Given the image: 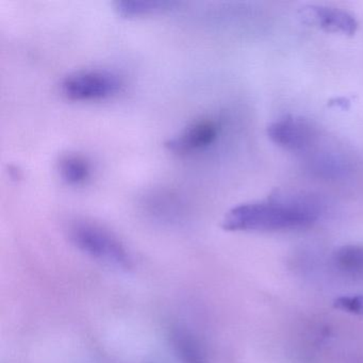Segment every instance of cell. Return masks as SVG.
<instances>
[{"instance_id":"obj_1","label":"cell","mask_w":363,"mask_h":363,"mask_svg":"<svg viewBox=\"0 0 363 363\" xmlns=\"http://www.w3.org/2000/svg\"><path fill=\"white\" fill-rule=\"evenodd\" d=\"M320 218V208L307 199L242 203L229 210L222 227L227 231H277L306 228Z\"/></svg>"},{"instance_id":"obj_2","label":"cell","mask_w":363,"mask_h":363,"mask_svg":"<svg viewBox=\"0 0 363 363\" xmlns=\"http://www.w3.org/2000/svg\"><path fill=\"white\" fill-rule=\"evenodd\" d=\"M69 235L78 250L92 258L125 271L133 267L130 255L122 242L107 229L94 223L78 220L69 227Z\"/></svg>"},{"instance_id":"obj_3","label":"cell","mask_w":363,"mask_h":363,"mask_svg":"<svg viewBox=\"0 0 363 363\" xmlns=\"http://www.w3.org/2000/svg\"><path fill=\"white\" fill-rule=\"evenodd\" d=\"M123 79L106 69H84L65 76L60 92L71 101H99L111 99L122 91Z\"/></svg>"},{"instance_id":"obj_4","label":"cell","mask_w":363,"mask_h":363,"mask_svg":"<svg viewBox=\"0 0 363 363\" xmlns=\"http://www.w3.org/2000/svg\"><path fill=\"white\" fill-rule=\"evenodd\" d=\"M218 125L216 121L205 118L188 125L179 133L165 143L167 150L176 155H188L201 152L216 142Z\"/></svg>"},{"instance_id":"obj_5","label":"cell","mask_w":363,"mask_h":363,"mask_svg":"<svg viewBox=\"0 0 363 363\" xmlns=\"http://www.w3.org/2000/svg\"><path fill=\"white\" fill-rule=\"evenodd\" d=\"M269 139L286 150H305L315 138L313 127L301 118H284L267 127Z\"/></svg>"},{"instance_id":"obj_6","label":"cell","mask_w":363,"mask_h":363,"mask_svg":"<svg viewBox=\"0 0 363 363\" xmlns=\"http://www.w3.org/2000/svg\"><path fill=\"white\" fill-rule=\"evenodd\" d=\"M312 16L320 28L333 33H342L344 35H352L356 33L357 21L347 12L328 7L310 8Z\"/></svg>"},{"instance_id":"obj_7","label":"cell","mask_w":363,"mask_h":363,"mask_svg":"<svg viewBox=\"0 0 363 363\" xmlns=\"http://www.w3.org/2000/svg\"><path fill=\"white\" fill-rule=\"evenodd\" d=\"M61 179L69 186L86 184L91 177L92 167L90 161L80 154H65L58 162Z\"/></svg>"},{"instance_id":"obj_8","label":"cell","mask_w":363,"mask_h":363,"mask_svg":"<svg viewBox=\"0 0 363 363\" xmlns=\"http://www.w3.org/2000/svg\"><path fill=\"white\" fill-rule=\"evenodd\" d=\"M177 3L164 0H124L114 4L116 13L124 18L156 16L173 9Z\"/></svg>"},{"instance_id":"obj_9","label":"cell","mask_w":363,"mask_h":363,"mask_svg":"<svg viewBox=\"0 0 363 363\" xmlns=\"http://www.w3.org/2000/svg\"><path fill=\"white\" fill-rule=\"evenodd\" d=\"M171 341L182 363H206L205 352L194 335L182 328L173 329Z\"/></svg>"},{"instance_id":"obj_10","label":"cell","mask_w":363,"mask_h":363,"mask_svg":"<svg viewBox=\"0 0 363 363\" xmlns=\"http://www.w3.org/2000/svg\"><path fill=\"white\" fill-rule=\"evenodd\" d=\"M340 269L352 274H363V246H344L335 256Z\"/></svg>"},{"instance_id":"obj_11","label":"cell","mask_w":363,"mask_h":363,"mask_svg":"<svg viewBox=\"0 0 363 363\" xmlns=\"http://www.w3.org/2000/svg\"><path fill=\"white\" fill-rule=\"evenodd\" d=\"M359 314H363V297H361V306H360V311H359Z\"/></svg>"}]
</instances>
